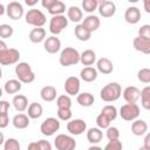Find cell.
Returning a JSON list of instances; mask_svg holds the SVG:
<instances>
[{"mask_svg": "<svg viewBox=\"0 0 150 150\" xmlns=\"http://www.w3.org/2000/svg\"><path fill=\"white\" fill-rule=\"evenodd\" d=\"M121 94H122V88L117 82L108 83L100 91V96L104 102H115L120 98Z\"/></svg>", "mask_w": 150, "mask_h": 150, "instance_id": "6da1fadb", "label": "cell"}, {"mask_svg": "<svg viewBox=\"0 0 150 150\" xmlns=\"http://www.w3.org/2000/svg\"><path fill=\"white\" fill-rule=\"evenodd\" d=\"M81 59V54L77 52V49L73 48V47H66L61 54H60V63L63 67H68V66H73L76 64L77 62H80Z\"/></svg>", "mask_w": 150, "mask_h": 150, "instance_id": "7a4b0ae2", "label": "cell"}, {"mask_svg": "<svg viewBox=\"0 0 150 150\" xmlns=\"http://www.w3.org/2000/svg\"><path fill=\"white\" fill-rule=\"evenodd\" d=\"M15 75L22 83H30L35 80V74L27 62H20L15 66Z\"/></svg>", "mask_w": 150, "mask_h": 150, "instance_id": "3957f363", "label": "cell"}, {"mask_svg": "<svg viewBox=\"0 0 150 150\" xmlns=\"http://www.w3.org/2000/svg\"><path fill=\"white\" fill-rule=\"evenodd\" d=\"M26 22L28 25L35 26L36 28L42 27L46 23V15L40 9H29L26 14Z\"/></svg>", "mask_w": 150, "mask_h": 150, "instance_id": "277c9868", "label": "cell"}, {"mask_svg": "<svg viewBox=\"0 0 150 150\" xmlns=\"http://www.w3.org/2000/svg\"><path fill=\"white\" fill-rule=\"evenodd\" d=\"M54 145L57 150H75L76 142L73 137L64 134H60L54 139Z\"/></svg>", "mask_w": 150, "mask_h": 150, "instance_id": "5b68a950", "label": "cell"}, {"mask_svg": "<svg viewBox=\"0 0 150 150\" xmlns=\"http://www.w3.org/2000/svg\"><path fill=\"white\" fill-rule=\"evenodd\" d=\"M120 115L124 121H134L139 116V107L136 103H127L121 107Z\"/></svg>", "mask_w": 150, "mask_h": 150, "instance_id": "8992f818", "label": "cell"}, {"mask_svg": "<svg viewBox=\"0 0 150 150\" xmlns=\"http://www.w3.org/2000/svg\"><path fill=\"white\" fill-rule=\"evenodd\" d=\"M68 26V19L64 15H55L50 19L49 22V30L52 34L57 35L60 34L66 27Z\"/></svg>", "mask_w": 150, "mask_h": 150, "instance_id": "52a82bcc", "label": "cell"}, {"mask_svg": "<svg viewBox=\"0 0 150 150\" xmlns=\"http://www.w3.org/2000/svg\"><path fill=\"white\" fill-rule=\"evenodd\" d=\"M60 129V122L55 117H48L46 118L40 127V131L45 136H52Z\"/></svg>", "mask_w": 150, "mask_h": 150, "instance_id": "ba28073f", "label": "cell"}, {"mask_svg": "<svg viewBox=\"0 0 150 150\" xmlns=\"http://www.w3.org/2000/svg\"><path fill=\"white\" fill-rule=\"evenodd\" d=\"M19 59H20V53L15 48H8L7 50L0 52V63L2 66L14 64L19 61Z\"/></svg>", "mask_w": 150, "mask_h": 150, "instance_id": "9c48e42d", "label": "cell"}, {"mask_svg": "<svg viewBox=\"0 0 150 150\" xmlns=\"http://www.w3.org/2000/svg\"><path fill=\"white\" fill-rule=\"evenodd\" d=\"M7 15L12 19V20H19L21 19V16L23 15V7L20 2L18 1H12L7 5Z\"/></svg>", "mask_w": 150, "mask_h": 150, "instance_id": "30bf717a", "label": "cell"}, {"mask_svg": "<svg viewBox=\"0 0 150 150\" xmlns=\"http://www.w3.org/2000/svg\"><path fill=\"white\" fill-rule=\"evenodd\" d=\"M86 129H87V123L81 118L73 120L67 124V130L71 135H81L86 131Z\"/></svg>", "mask_w": 150, "mask_h": 150, "instance_id": "8fae6325", "label": "cell"}, {"mask_svg": "<svg viewBox=\"0 0 150 150\" xmlns=\"http://www.w3.org/2000/svg\"><path fill=\"white\" fill-rule=\"evenodd\" d=\"M116 12V6L112 1H101L98 5V13L103 18H111Z\"/></svg>", "mask_w": 150, "mask_h": 150, "instance_id": "7c38bea8", "label": "cell"}, {"mask_svg": "<svg viewBox=\"0 0 150 150\" xmlns=\"http://www.w3.org/2000/svg\"><path fill=\"white\" fill-rule=\"evenodd\" d=\"M80 87H81L80 80H79L77 77H75V76L68 77V79L66 80V82H64V90H66V93H67L68 95H71V96L79 94Z\"/></svg>", "mask_w": 150, "mask_h": 150, "instance_id": "4fadbf2b", "label": "cell"}, {"mask_svg": "<svg viewBox=\"0 0 150 150\" xmlns=\"http://www.w3.org/2000/svg\"><path fill=\"white\" fill-rule=\"evenodd\" d=\"M134 48L143 54L149 55L150 54V39L143 38V36H137L134 39Z\"/></svg>", "mask_w": 150, "mask_h": 150, "instance_id": "5bb4252c", "label": "cell"}, {"mask_svg": "<svg viewBox=\"0 0 150 150\" xmlns=\"http://www.w3.org/2000/svg\"><path fill=\"white\" fill-rule=\"evenodd\" d=\"M43 47H45V49L47 50V53H49V54H55V53L59 52L60 48H61V41H60V39L56 38L55 35H52V36H49V38L46 39V41H45V43H43Z\"/></svg>", "mask_w": 150, "mask_h": 150, "instance_id": "9a60e30c", "label": "cell"}, {"mask_svg": "<svg viewBox=\"0 0 150 150\" xmlns=\"http://www.w3.org/2000/svg\"><path fill=\"white\" fill-rule=\"evenodd\" d=\"M139 97H141V90L137 87L129 86L123 91V98L128 103H136Z\"/></svg>", "mask_w": 150, "mask_h": 150, "instance_id": "2e32d148", "label": "cell"}, {"mask_svg": "<svg viewBox=\"0 0 150 150\" xmlns=\"http://www.w3.org/2000/svg\"><path fill=\"white\" fill-rule=\"evenodd\" d=\"M124 19L128 23H131V25H135L137 23L139 20H141V12L137 7H129L127 8L125 11V14H124Z\"/></svg>", "mask_w": 150, "mask_h": 150, "instance_id": "e0dca14e", "label": "cell"}, {"mask_svg": "<svg viewBox=\"0 0 150 150\" xmlns=\"http://www.w3.org/2000/svg\"><path fill=\"white\" fill-rule=\"evenodd\" d=\"M100 23H101L100 22V19L96 15H88L87 18H84V20L82 22V26L87 30H89L91 33V32H95L100 27Z\"/></svg>", "mask_w": 150, "mask_h": 150, "instance_id": "ac0fdd59", "label": "cell"}, {"mask_svg": "<svg viewBox=\"0 0 150 150\" xmlns=\"http://www.w3.org/2000/svg\"><path fill=\"white\" fill-rule=\"evenodd\" d=\"M96 66H97V70L101 71L102 74H105V75L112 73V69H114L112 62H111L109 59H107V57H101V59L97 61Z\"/></svg>", "mask_w": 150, "mask_h": 150, "instance_id": "d6986e66", "label": "cell"}, {"mask_svg": "<svg viewBox=\"0 0 150 150\" xmlns=\"http://www.w3.org/2000/svg\"><path fill=\"white\" fill-rule=\"evenodd\" d=\"M80 77L84 82H93L97 77V70L94 67H84L80 73Z\"/></svg>", "mask_w": 150, "mask_h": 150, "instance_id": "ffe728a7", "label": "cell"}, {"mask_svg": "<svg viewBox=\"0 0 150 150\" xmlns=\"http://www.w3.org/2000/svg\"><path fill=\"white\" fill-rule=\"evenodd\" d=\"M146 130H148V124L143 120H136L131 124V132L135 136H142L145 134Z\"/></svg>", "mask_w": 150, "mask_h": 150, "instance_id": "44dd1931", "label": "cell"}, {"mask_svg": "<svg viewBox=\"0 0 150 150\" xmlns=\"http://www.w3.org/2000/svg\"><path fill=\"white\" fill-rule=\"evenodd\" d=\"M40 95H41V98L46 102H52L55 100L56 97V89L53 87V86H46L41 89L40 91Z\"/></svg>", "mask_w": 150, "mask_h": 150, "instance_id": "7402d4cb", "label": "cell"}, {"mask_svg": "<svg viewBox=\"0 0 150 150\" xmlns=\"http://www.w3.org/2000/svg\"><path fill=\"white\" fill-rule=\"evenodd\" d=\"M14 108L18 110V111H25L28 107V100L25 95H15L13 97V101H12Z\"/></svg>", "mask_w": 150, "mask_h": 150, "instance_id": "603a6c76", "label": "cell"}, {"mask_svg": "<svg viewBox=\"0 0 150 150\" xmlns=\"http://www.w3.org/2000/svg\"><path fill=\"white\" fill-rule=\"evenodd\" d=\"M45 38H46V30H45L42 27L33 28V29L29 32V40H30L33 43H39V42L43 41Z\"/></svg>", "mask_w": 150, "mask_h": 150, "instance_id": "cb8c5ba5", "label": "cell"}, {"mask_svg": "<svg viewBox=\"0 0 150 150\" xmlns=\"http://www.w3.org/2000/svg\"><path fill=\"white\" fill-rule=\"evenodd\" d=\"M102 137H103V134L100 128H90L87 131V139L91 144H96V143L101 142Z\"/></svg>", "mask_w": 150, "mask_h": 150, "instance_id": "d4e9b609", "label": "cell"}, {"mask_svg": "<svg viewBox=\"0 0 150 150\" xmlns=\"http://www.w3.org/2000/svg\"><path fill=\"white\" fill-rule=\"evenodd\" d=\"M81 63L83 66H91L95 61H96V54L94 50L91 49H86L82 54H81V59H80Z\"/></svg>", "mask_w": 150, "mask_h": 150, "instance_id": "484cf974", "label": "cell"}, {"mask_svg": "<svg viewBox=\"0 0 150 150\" xmlns=\"http://www.w3.org/2000/svg\"><path fill=\"white\" fill-rule=\"evenodd\" d=\"M29 124V117L25 114H18L13 117V125L16 129H25Z\"/></svg>", "mask_w": 150, "mask_h": 150, "instance_id": "4316f807", "label": "cell"}, {"mask_svg": "<svg viewBox=\"0 0 150 150\" xmlns=\"http://www.w3.org/2000/svg\"><path fill=\"white\" fill-rule=\"evenodd\" d=\"M67 15H68V19L73 22H79L83 18V13L77 6H70L67 11Z\"/></svg>", "mask_w": 150, "mask_h": 150, "instance_id": "83f0119b", "label": "cell"}, {"mask_svg": "<svg viewBox=\"0 0 150 150\" xmlns=\"http://www.w3.org/2000/svg\"><path fill=\"white\" fill-rule=\"evenodd\" d=\"M76 101L82 107H90V105L94 104L95 98H94V96L90 93H81V94L77 95Z\"/></svg>", "mask_w": 150, "mask_h": 150, "instance_id": "f1b7e54d", "label": "cell"}, {"mask_svg": "<svg viewBox=\"0 0 150 150\" xmlns=\"http://www.w3.org/2000/svg\"><path fill=\"white\" fill-rule=\"evenodd\" d=\"M43 112V108L40 103H36V102H33L29 104L28 107V117L29 118H39Z\"/></svg>", "mask_w": 150, "mask_h": 150, "instance_id": "f546056e", "label": "cell"}, {"mask_svg": "<svg viewBox=\"0 0 150 150\" xmlns=\"http://www.w3.org/2000/svg\"><path fill=\"white\" fill-rule=\"evenodd\" d=\"M64 12H66V5H64V2H62L60 0H55L54 4L48 9V13L52 14L53 16H55V15H62V13H64Z\"/></svg>", "mask_w": 150, "mask_h": 150, "instance_id": "4dcf8cb0", "label": "cell"}, {"mask_svg": "<svg viewBox=\"0 0 150 150\" xmlns=\"http://www.w3.org/2000/svg\"><path fill=\"white\" fill-rule=\"evenodd\" d=\"M4 89L7 94H15L21 89V82L19 80H8L5 83Z\"/></svg>", "mask_w": 150, "mask_h": 150, "instance_id": "1f68e13d", "label": "cell"}, {"mask_svg": "<svg viewBox=\"0 0 150 150\" xmlns=\"http://www.w3.org/2000/svg\"><path fill=\"white\" fill-rule=\"evenodd\" d=\"M75 32V36L80 40V41H88L91 36V33L89 30H87L82 25H77L74 29Z\"/></svg>", "mask_w": 150, "mask_h": 150, "instance_id": "d6a6232c", "label": "cell"}, {"mask_svg": "<svg viewBox=\"0 0 150 150\" xmlns=\"http://www.w3.org/2000/svg\"><path fill=\"white\" fill-rule=\"evenodd\" d=\"M141 102L142 107L146 110H150V87H144L141 90Z\"/></svg>", "mask_w": 150, "mask_h": 150, "instance_id": "836d02e7", "label": "cell"}, {"mask_svg": "<svg viewBox=\"0 0 150 150\" xmlns=\"http://www.w3.org/2000/svg\"><path fill=\"white\" fill-rule=\"evenodd\" d=\"M56 104H57L59 109H70L71 100L68 95H60L56 100Z\"/></svg>", "mask_w": 150, "mask_h": 150, "instance_id": "e575fe53", "label": "cell"}, {"mask_svg": "<svg viewBox=\"0 0 150 150\" xmlns=\"http://www.w3.org/2000/svg\"><path fill=\"white\" fill-rule=\"evenodd\" d=\"M101 112L104 114L110 121H114L117 117V109L114 105H105V107H103Z\"/></svg>", "mask_w": 150, "mask_h": 150, "instance_id": "d590c367", "label": "cell"}, {"mask_svg": "<svg viewBox=\"0 0 150 150\" xmlns=\"http://www.w3.org/2000/svg\"><path fill=\"white\" fill-rule=\"evenodd\" d=\"M110 120L104 115V114H100L97 117H96V124L100 129H108L110 127Z\"/></svg>", "mask_w": 150, "mask_h": 150, "instance_id": "8d00e7d4", "label": "cell"}, {"mask_svg": "<svg viewBox=\"0 0 150 150\" xmlns=\"http://www.w3.org/2000/svg\"><path fill=\"white\" fill-rule=\"evenodd\" d=\"M98 5H100V2L97 0H83L82 1V7L88 13L94 12L98 7Z\"/></svg>", "mask_w": 150, "mask_h": 150, "instance_id": "74e56055", "label": "cell"}, {"mask_svg": "<svg viewBox=\"0 0 150 150\" xmlns=\"http://www.w3.org/2000/svg\"><path fill=\"white\" fill-rule=\"evenodd\" d=\"M137 79L138 81L143 83H149L150 82V69L149 68H142L137 73Z\"/></svg>", "mask_w": 150, "mask_h": 150, "instance_id": "f35d334b", "label": "cell"}, {"mask_svg": "<svg viewBox=\"0 0 150 150\" xmlns=\"http://www.w3.org/2000/svg\"><path fill=\"white\" fill-rule=\"evenodd\" d=\"M13 35V27L7 25V23H2L0 25V36L2 39H7L11 38Z\"/></svg>", "mask_w": 150, "mask_h": 150, "instance_id": "ab89813d", "label": "cell"}, {"mask_svg": "<svg viewBox=\"0 0 150 150\" xmlns=\"http://www.w3.org/2000/svg\"><path fill=\"white\" fill-rule=\"evenodd\" d=\"M4 149L5 150H20V144L15 138H8L4 143Z\"/></svg>", "mask_w": 150, "mask_h": 150, "instance_id": "60d3db41", "label": "cell"}, {"mask_svg": "<svg viewBox=\"0 0 150 150\" xmlns=\"http://www.w3.org/2000/svg\"><path fill=\"white\" fill-rule=\"evenodd\" d=\"M107 138L109 139V141H115V139H118V137H120V131H118V129L117 128H115V127H109L108 129H107Z\"/></svg>", "mask_w": 150, "mask_h": 150, "instance_id": "b9f144b4", "label": "cell"}, {"mask_svg": "<svg viewBox=\"0 0 150 150\" xmlns=\"http://www.w3.org/2000/svg\"><path fill=\"white\" fill-rule=\"evenodd\" d=\"M71 110L70 109H57V117L62 121H69L71 118Z\"/></svg>", "mask_w": 150, "mask_h": 150, "instance_id": "7bdbcfd3", "label": "cell"}, {"mask_svg": "<svg viewBox=\"0 0 150 150\" xmlns=\"http://www.w3.org/2000/svg\"><path fill=\"white\" fill-rule=\"evenodd\" d=\"M103 150H122V143L118 139L109 141V143L105 145V148Z\"/></svg>", "mask_w": 150, "mask_h": 150, "instance_id": "ee69618b", "label": "cell"}, {"mask_svg": "<svg viewBox=\"0 0 150 150\" xmlns=\"http://www.w3.org/2000/svg\"><path fill=\"white\" fill-rule=\"evenodd\" d=\"M138 36H143V38L150 39V25L141 26V28L138 29Z\"/></svg>", "mask_w": 150, "mask_h": 150, "instance_id": "f6af8a7d", "label": "cell"}, {"mask_svg": "<svg viewBox=\"0 0 150 150\" xmlns=\"http://www.w3.org/2000/svg\"><path fill=\"white\" fill-rule=\"evenodd\" d=\"M38 143H39V146H40L41 150H52V144L48 141L40 139V141H38Z\"/></svg>", "mask_w": 150, "mask_h": 150, "instance_id": "bcb514c9", "label": "cell"}, {"mask_svg": "<svg viewBox=\"0 0 150 150\" xmlns=\"http://www.w3.org/2000/svg\"><path fill=\"white\" fill-rule=\"evenodd\" d=\"M9 109V103L7 101H1L0 102V115H5L8 112Z\"/></svg>", "mask_w": 150, "mask_h": 150, "instance_id": "7dc6e473", "label": "cell"}, {"mask_svg": "<svg viewBox=\"0 0 150 150\" xmlns=\"http://www.w3.org/2000/svg\"><path fill=\"white\" fill-rule=\"evenodd\" d=\"M8 122H9V118H8V115L5 114V115H0V128H6L8 125Z\"/></svg>", "mask_w": 150, "mask_h": 150, "instance_id": "c3c4849f", "label": "cell"}, {"mask_svg": "<svg viewBox=\"0 0 150 150\" xmlns=\"http://www.w3.org/2000/svg\"><path fill=\"white\" fill-rule=\"evenodd\" d=\"M27 150H41L40 146H39V143L38 142H32L28 144V148Z\"/></svg>", "mask_w": 150, "mask_h": 150, "instance_id": "681fc988", "label": "cell"}, {"mask_svg": "<svg viewBox=\"0 0 150 150\" xmlns=\"http://www.w3.org/2000/svg\"><path fill=\"white\" fill-rule=\"evenodd\" d=\"M144 146L150 149V132H148L146 136L144 137Z\"/></svg>", "mask_w": 150, "mask_h": 150, "instance_id": "f907efd6", "label": "cell"}, {"mask_svg": "<svg viewBox=\"0 0 150 150\" xmlns=\"http://www.w3.org/2000/svg\"><path fill=\"white\" fill-rule=\"evenodd\" d=\"M143 5H144L145 12L150 14V0H144V1H143Z\"/></svg>", "mask_w": 150, "mask_h": 150, "instance_id": "816d5d0a", "label": "cell"}, {"mask_svg": "<svg viewBox=\"0 0 150 150\" xmlns=\"http://www.w3.org/2000/svg\"><path fill=\"white\" fill-rule=\"evenodd\" d=\"M8 48L6 47V45H5V42L4 41H0V52H4V50H7Z\"/></svg>", "mask_w": 150, "mask_h": 150, "instance_id": "f5cc1de1", "label": "cell"}, {"mask_svg": "<svg viewBox=\"0 0 150 150\" xmlns=\"http://www.w3.org/2000/svg\"><path fill=\"white\" fill-rule=\"evenodd\" d=\"M88 150H103V149L100 148V146H97V145H91V146L88 148Z\"/></svg>", "mask_w": 150, "mask_h": 150, "instance_id": "db71d44e", "label": "cell"}, {"mask_svg": "<svg viewBox=\"0 0 150 150\" xmlns=\"http://www.w3.org/2000/svg\"><path fill=\"white\" fill-rule=\"evenodd\" d=\"M36 2H38L36 0H34V1H29V0H26V4H27L28 6H34Z\"/></svg>", "mask_w": 150, "mask_h": 150, "instance_id": "11a10c76", "label": "cell"}, {"mask_svg": "<svg viewBox=\"0 0 150 150\" xmlns=\"http://www.w3.org/2000/svg\"><path fill=\"white\" fill-rule=\"evenodd\" d=\"M4 12H5V9H4V5H2V4H0V15H2V14H4Z\"/></svg>", "mask_w": 150, "mask_h": 150, "instance_id": "9f6ffc18", "label": "cell"}, {"mask_svg": "<svg viewBox=\"0 0 150 150\" xmlns=\"http://www.w3.org/2000/svg\"><path fill=\"white\" fill-rule=\"evenodd\" d=\"M138 150H150V149H149V148H146V146H144V145H143V146H141V148H139V149H138Z\"/></svg>", "mask_w": 150, "mask_h": 150, "instance_id": "6f0895ef", "label": "cell"}, {"mask_svg": "<svg viewBox=\"0 0 150 150\" xmlns=\"http://www.w3.org/2000/svg\"><path fill=\"white\" fill-rule=\"evenodd\" d=\"M4 150H5V149H4Z\"/></svg>", "mask_w": 150, "mask_h": 150, "instance_id": "680465c9", "label": "cell"}]
</instances>
